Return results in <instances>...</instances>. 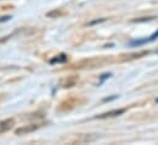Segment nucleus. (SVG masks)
<instances>
[{
  "label": "nucleus",
  "instance_id": "4",
  "mask_svg": "<svg viewBox=\"0 0 158 145\" xmlns=\"http://www.w3.org/2000/svg\"><path fill=\"white\" fill-rule=\"evenodd\" d=\"M14 126V120H5L3 122H0V133H4L7 132L9 129H11Z\"/></svg>",
  "mask_w": 158,
  "mask_h": 145
},
{
  "label": "nucleus",
  "instance_id": "10",
  "mask_svg": "<svg viewBox=\"0 0 158 145\" xmlns=\"http://www.w3.org/2000/svg\"><path fill=\"white\" fill-rule=\"evenodd\" d=\"M118 98V95H114V96H112V98H105V99H103V101L104 102H107V101H112V100H115Z\"/></svg>",
  "mask_w": 158,
  "mask_h": 145
},
{
  "label": "nucleus",
  "instance_id": "5",
  "mask_svg": "<svg viewBox=\"0 0 158 145\" xmlns=\"http://www.w3.org/2000/svg\"><path fill=\"white\" fill-rule=\"evenodd\" d=\"M66 60H67L66 55H65V54H61L60 56H56V57L52 59V60H50V64H52V65H54V64H56V62H59V64H61V62H65Z\"/></svg>",
  "mask_w": 158,
  "mask_h": 145
},
{
  "label": "nucleus",
  "instance_id": "7",
  "mask_svg": "<svg viewBox=\"0 0 158 145\" xmlns=\"http://www.w3.org/2000/svg\"><path fill=\"white\" fill-rule=\"evenodd\" d=\"M112 76V73H104V75H102V77H101V83H103L107 78H109ZM101 83H99V84H101Z\"/></svg>",
  "mask_w": 158,
  "mask_h": 145
},
{
  "label": "nucleus",
  "instance_id": "11",
  "mask_svg": "<svg viewBox=\"0 0 158 145\" xmlns=\"http://www.w3.org/2000/svg\"><path fill=\"white\" fill-rule=\"evenodd\" d=\"M104 20H96V21H92L91 23H88V26H92V25H96V23H99V22H103Z\"/></svg>",
  "mask_w": 158,
  "mask_h": 145
},
{
  "label": "nucleus",
  "instance_id": "1",
  "mask_svg": "<svg viewBox=\"0 0 158 145\" xmlns=\"http://www.w3.org/2000/svg\"><path fill=\"white\" fill-rule=\"evenodd\" d=\"M158 38V30L154 32L152 36H150L148 38H145V39H136V40H132L130 41V46H140L142 44H146V43H152L156 39Z\"/></svg>",
  "mask_w": 158,
  "mask_h": 145
},
{
  "label": "nucleus",
  "instance_id": "12",
  "mask_svg": "<svg viewBox=\"0 0 158 145\" xmlns=\"http://www.w3.org/2000/svg\"><path fill=\"white\" fill-rule=\"evenodd\" d=\"M156 102H157V104H158V99H157V100H156Z\"/></svg>",
  "mask_w": 158,
  "mask_h": 145
},
{
  "label": "nucleus",
  "instance_id": "9",
  "mask_svg": "<svg viewBox=\"0 0 158 145\" xmlns=\"http://www.w3.org/2000/svg\"><path fill=\"white\" fill-rule=\"evenodd\" d=\"M9 20H11V16H4L3 18H0V22H6Z\"/></svg>",
  "mask_w": 158,
  "mask_h": 145
},
{
  "label": "nucleus",
  "instance_id": "2",
  "mask_svg": "<svg viewBox=\"0 0 158 145\" xmlns=\"http://www.w3.org/2000/svg\"><path fill=\"white\" fill-rule=\"evenodd\" d=\"M39 127H41V124H28V126H25V127H21L16 129V134L20 136V134H27V133H31V132H34L37 130Z\"/></svg>",
  "mask_w": 158,
  "mask_h": 145
},
{
  "label": "nucleus",
  "instance_id": "6",
  "mask_svg": "<svg viewBox=\"0 0 158 145\" xmlns=\"http://www.w3.org/2000/svg\"><path fill=\"white\" fill-rule=\"evenodd\" d=\"M151 20H154V17H143V18H135L134 22H146V21H151Z\"/></svg>",
  "mask_w": 158,
  "mask_h": 145
},
{
  "label": "nucleus",
  "instance_id": "8",
  "mask_svg": "<svg viewBox=\"0 0 158 145\" xmlns=\"http://www.w3.org/2000/svg\"><path fill=\"white\" fill-rule=\"evenodd\" d=\"M59 15H60V12H59L58 10H56V11H52V12H48V14H47V16H48V17H53V16H59Z\"/></svg>",
  "mask_w": 158,
  "mask_h": 145
},
{
  "label": "nucleus",
  "instance_id": "3",
  "mask_svg": "<svg viewBox=\"0 0 158 145\" xmlns=\"http://www.w3.org/2000/svg\"><path fill=\"white\" fill-rule=\"evenodd\" d=\"M125 112V109H118V110H113V111H109V112H105V113H102V115L97 116V118H107V117H114V116H119L121 113Z\"/></svg>",
  "mask_w": 158,
  "mask_h": 145
}]
</instances>
